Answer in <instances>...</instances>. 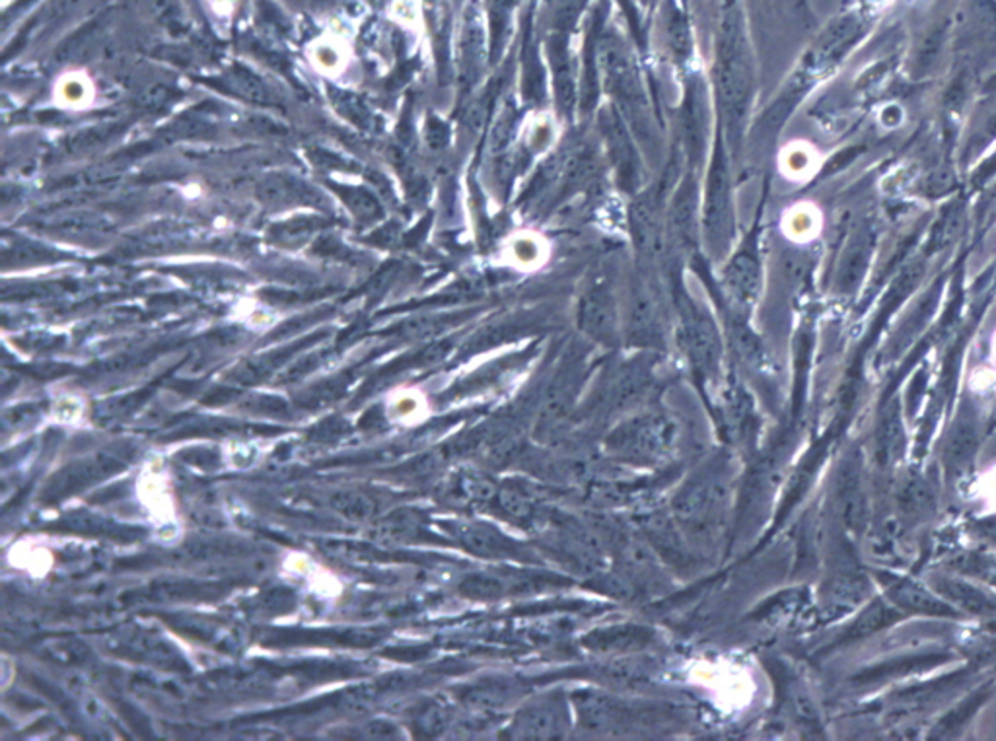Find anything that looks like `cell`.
Listing matches in <instances>:
<instances>
[{
	"mask_svg": "<svg viewBox=\"0 0 996 741\" xmlns=\"http://www.w3.org/2000/svg\"><path fill=\"white\" fill-rule=\"evenodd\" d=\"M990 693H993L990 686H985L977 689V691L967 695V699H964L960 705H956L954 709L950 710L946 717L940 720L936 728L932 730V732H934L932 735H934V738H950V735H954V733H956L962 726L967 724V720H969V718L987 702Z\"/></svg>",
	"mask_w": 996,
	"mask_h": 741,
	"instance_id": "obj_16",
	"label": "cell"
},
{
	"mask_svg": "<svg viewBox=\"0 0 996 741\" xmlns=\"http://www.w3.org/2000/svg\"><path fill=\"white\" fill-rule=\"evenodd\" d=\"M96 86L84 71H69L61 74L53 86V100L63 109H86L94 104Z\"/></svg>",
	"mask_w": 996,
	"mask_h": 741,
	"instance_id": "obj_13",
	"label": "cell"
},
{
	"mask_svg": "<svg viewBox=\"0 0 996 741\" xmlns=\"http://www.w3.org/2000/svg\"><path fill=\"white\" fill-rule=\"evenodd\" d=\"M563 726H565V710L560 707V702H539L520 712V717L512 726V732H518L520 738H552L563 732Z\"/></svg>",
	"mask_w": 996,
	"mask_h": 741,
	"instance_id": "obj_11",
	"label": "cell"
},
{
	"mask_svg": "<svg viewBox=\"0 0 996 741\" xmlns=\"http://www.w3.org/2000/svg\"><path fill=\"white\" fill-rule=\"evenodd\" d=\"M785 174L793 178H804L814 169V154L806 145H793L783 156Z\"/></svg>",
	"mask_w": 996,
	"mask_h": 741,
	"instance_id": "obj_20",
	"label": "cell"
},
{
	"mask_svg": "<svg viewBox=\"0 0 996 741\" xmlns=\"http://www.w3.org/2000/svg\"><path fill=\"white\" fill-rule=\"evenodd\" d=\"M281 571L289 578L304 582L306 588L314 596L324 599V602H337L343 596V582L339 576L333 573L332 568H327L325 564L316 561L314 556L301 553V551H291L281 563Z\"/></svg>",
	"mask_w": 996,
	"mask_h": 741,
	"instance_id": "obj_5",
	"label": "cell"
},
{
	"mask_svg": "<svg viewBox=\"0 0 996 741\" xmlns=\"http://www.w3.org/2000/svg\"><path fill=\"white\" fill-rule=\"evenodd\" d=\"M901 619H905V615L898 612L885 597L870 599L867 607L855 619V623L845 630V635L841 637V645H851V643H857V640L874 637L880 630L888 629L891 625L900 623Z\"/></svg>",
	"mask_w": 996,
	"mask_h": 741,
	"instance_id": "obj_10",
	"label": "cell"
},
{
	"mask_svg": "<svg viewBox=\"0 0 996 741\" xmlns=\"http://www.w3.org/2000/svg\"><path fill=\"white\" fill-rule=\"evenodd\" d=\"M977 448H979L977 420L969 419V417L954 420L948 438L944 442V450H942L944 468L948 471V477L956 479V477L964 476L965 471L972 468Z\"/></svg>",
	"mask_w": 996,
	"mask_h": 741,
	"instance_id": "obj_8",
	"label": "cell"
},
{
	"mask_svg": "<svg viewBox=\"0 0 996 741\" xmlns=\"http://www.w3.org/2000/svg\"><path fill=\"white\" fill-rule=\"evenodd\" d=\"M135 497L156 540L160 543H178L184 538L186 530L179 512L176 484L164 458L153 456L138 469Z\"/></svg>",
	"mask_w": 996,
	"mask_h": 741,
	"instance_id": "obj_1",
	"label": "cell"
},
{
	"mask_svg": "<svg viewBox=\"0 0 996 741\" xmlns=\"http://www.w3.org/2000/svg\"><path fill=\"white\" fill-rule=\"evenodd\" d=\"M819 226H821V218H819V210L814 205L803 202L786 212L785 232L796 242L811 240L814 236L818 234Z\"/></svg>",
	"mask_w": 996,
	"mask_h": 741,
	"instance_id": "obj_17",
	"label": "cell"
},
{
	"mask_svg": "<svg viewBox=\"0 0 996 741\" xmlns=\"http://www.w3.org/2000/svg\"><path fill=\"white\" fill-rule=\"evenodd\" d=\"M874 574L876 581L882 586L883 597L905 617L915 615L931 619H965V615L923 582L888 571H876Z\"/></svg>",
	"mask_w": 996,
	"mask_h": 741,
	"instance_id": "obj_2",
	"label": "cell"
},
{
	"mask_svg": "<svg viewBox=\"0 0 996 741\" xmlns=\"http://www.w3.org/2000/svg\"><path fill=\"white\" fill-rule=\"evenodd\" d=\"M419 395L409 389H396L386 399V417L389 422L397 425H411L417 422L415 417L419 415Z\"/></svg>",
	"mask_w": 996,
	"mask_h": 741,
	"instance_id": "obj_18",
	"label": "cell"
},
{
	"mask_svg": "<svg viewBox=\"0 0 996 741\" xmlns=\"http://www.w3.org/2000/svg\"><path fill=\"white\" fill-rule=\"evenodd\" d=\"M839 510H841L842 522L852 530V532H862L868 522L870 514V500H868L867 483H864V471L857 456L847 458L839 471Z\"/></svg>",
	"mask_w": 996,
	"mask_h": 741,
	"instance_id": "obj_3",
	"label": "cell"
},
{
	"mask_svg": "<svg viewBox=\"0 0 996 741\" xmlns=\"http://www.w3.org/2000/svg\"><path fill=\"white\" fill-rule=\"evenodd\" d=\"M57 556L55 551L43 541L25 538L9 549L7 564L17 573L30 576V578H45L55 568Z\"/></svg>",
	"mask_w": 996,
	"mask_h": 741,
	"instance_id": "obj_9",
	"label": "cell"
},
{
	"mask_svg": "<svg viewBox=\"0 0 996 741\" xmlns=\"http://www.w3.org/2000/svg\"><path fill=\"white\" fill-rule=\"evenodd\" d=\"M511 251L512 258L520 265H530V263L539 261V246H537L534 238H520V240L512 243Z\"/></svg>",
	"mask_w": 996,
	"mask_h": 741,
	"instance_id": "obj_21",
	"label": "cell"
},
{
	"mask_svg": "<svg viewBox=\"0 0 996 741\" xmlns=\"http://www.w3.org/2000/svg\"><path fill=\"white\" fill-rule=\"evenodd\" d=\"M623 450H631L635 456H657L670 443V430L662 419L639 420L629 430L617 438Z\"/></svg>",
	"mask_w": 996,
	"mask_h": 741,
	"instance_id": "obj_12",
	"label": "cell"
},
{
	"mask_svg": "<svg viewBox=\"0 0 996 741\" xmlns=\"http://www.w3.org/2000/svg\"><path fill=\"white\" fill-rule=\"evenodd\" d=\"M944 661H948V656L946 654H919V656H905V658H898V660L888 661V664H883V666H878V668L872 669V671H864L862 676H859L860 683H864V686H870L872 681H885V679H895V677L905 676V674H911V671H915V669L921 668H932V666H942Z\"/></svg>",
	"mask_w": 996,
	"mask_h": 741,
	"instance_id": "obj_15",
	"label": "cell"
},
{
	"mask_svg": "<svg viewBox=\"0 0 996 741\" xmlns=\"http://www.w3.org/2000/svg\"><path fill=\"white\" fill-rule=\"evenodd\" d=\"M905 450H908V430L903 413L900 405L891 404L876 420L872 436L876 466L880 469L895 468L903 460Z\"/></svg>",
	"mask_w": 996,
	"mask_h": 741,
	"instance_id": "obj_6",
	"label": "cell"
},
{
	"mask_svg": "<svg viewBox=\"0 0 996 741\" xmlns=\"http://www.w3.org/2000/svg\"><path fill=\"white\" fill-rule=\"evenodd\" d=\"M88 399H86L81 392L61 389L59 394L51 397L49 419L53 420V422H57L61 427H82V425L88 422Z\"/></svg>",
	"mask_w": 996,
	"mask_h": 741,
	"instance_id": "obj_14",
	"label": "cell"
},
{
	"mask_svg": "<svg viewBox=\"0 0 996 741\" xmlns=\"http://www.w3.org/2000/svg\"><path fill=\"white\" fill-rule=\"evenodd\" d=\"M235 320L242 322L248 330L265 331L275 325L276 315L275 312H271L269 307L261 306L258 302H248L245 306L238 307Z\"/></svg>",
	"mask_w": 996,
	"mask_h": 741,
	"instance_id": "obj_19",
	"label": "cell"
},
{
	"mask_svg": "<svg viewBox=\"0 0 996 741\" xmlns=\"http://www.w3.org/2000/svg\"><path fill=\"white\" fill-rule=\"evenodd\" d=\"M929 586L965 617H988L996 613V597L954 574H934Z\"/></svg>",
	"mask_w": 996,
	"mask_h": 741,
	"instance_id": "obj_4",
	"label": "cell"
},
{
	"mask_svg": "<svg viewBox=\"0 0 996 741\" xmlns=\"http://www.w3.org/2000/svg\"><path fill=\"white\" fill-rule=\"evenodd\" d=\"M310 65L327 79H337L347 71L355 51L343 30H325L316 40L310 41L306 48Z\"/></svg>",
	"mask_w": 996,
	"mask_h": 741,
	"instance_id": "obj_7",
	"label": "cell"
}]
</instances>
